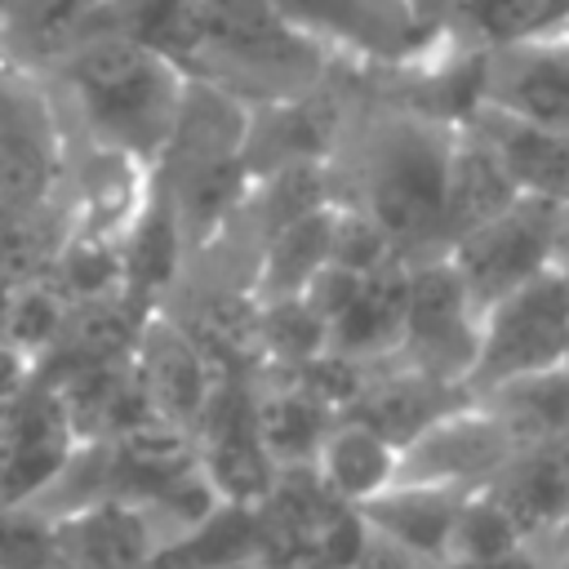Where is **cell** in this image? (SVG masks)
Segmentation results:
<instances>
[{
  "label": "cell",
  "mask_w": 569,
  "mask_h": 569,
  "mask_svg": "<svg viewBox=\"0 0 569 569\" xmlns=\"http://www.w3.org/2000/svg\"><path fill=\"white\" fill-rule=\"evenodd\" d=\"M565 209L569 204H556L542 196H520L493 222L467 231L462 240H453L445 249V258L453 262L462 289L480 316L493 302H502L507 293H516L520 284H529L556 267Z\"/></svg>",
  "instance_id": "5"
},
{
  "label": "cell",
  "mask_w": 569,
  "mask_h": 569,
  "mask_svg": "<svg viewBox=\"0 0 569 569\" xmlns=\"http://www.w3.org/2000/svg\"><path fill=\"white\" fill-rule=\"evenodd\" d=\"M62 329V293L58 289H27L18 293L9 320H4V333H9V356L31 365L49 351V342L58 338Z\"/></svg>",
  "instance_id": "21"
},
{
  "label": "cell",
  "mask_w": 569,
  "mask_h": 569,
  "mask_svg": "<svg viewBox=\"0 0 569 569\" xmlns=\"http://www.w3.org/2000/svg\"><path fill=\"white\" fill-rule=\"evenodd\" d=\"M102 22H111L107 0H9L0 18V62L40 80Z\"/></svg>",
  "instance_id": "14"
},
{
  "label": "cell",
  "mask_w": 569,
  "mask_h": 569,
  "mask_svg": "<svg viewBox=\"0 0 569 569\" xmlns=\"http://www.w3.org/2000/svg\"><path fill=\"white\" fill-rule=\"evenodd\" d=\"M471 493L458 489H431V485H391L373 502L360 507V520L369 533L396 542L400 551L418 556L431 569H449L453 529Z\"/></svg>",
  "instance_id": "15"
},
{
  "label": "cell",
  "mask_w": 569,
  "mask_h": 569,
  "mask_svg": "<svg viewBox=\"0 0 569 569\" xmlns=\"http://www.w3.org/2000/svg\"><path fill=\"white\" fill-rule=\"evenodd\" d=\"M0 569H62L53 516L40 507H0Z\"/></svg>",
  "instance_id": "20"
},
{
  "label": "cell",
  "mask_w": 569,
  "mask_h": 569,
  "mask_svg": "<svg viewBox=\"0 0 569 569\" xmlns=\"http://www.w3.org/2000/svg\"><path fill=\"white\" fill-rule=\"evenodd\" d=\"M107 9H111L116 27L160 44L173 58V49H178V40H182V31L191 22L196 0H107Z\"/></svg>",
  "instance_id": "22"
},
{
  "label": "cell",
  "mask_w": 569,
  "mask_h": 569,
  "mask_svg": "<svg viewBox=\"0 0 569 569\" xmlns=\"http://www.w3.org/2000/svg\"><path fill=\"white\" fill-rule=\"evenodd\" d=\"M400 471V445H391L382 431H373L369 422L342 413L329 422L316 458H311V476L325 485V493L351 511H360L365 502H373L378 493H387L396 485Z\"/></svg>",
  "instance_id": "16"
},
{
  "label": "cell",
  "mask_w": 569,
  "mask_h": 569,
  "mask_svg": "<svg viewBox=\"0 0 569 569\" xmlns=\"http://www.w3.org/2000/svg\"><path fill=\"white\" fill-rule=\"evenodd\" d=\"M462 4H467V0H413V13H418L422 27L445 44V31H449V22L458 18Z\"/></svg>",
  "instance_id": "24"
},
{
  "label": "cell",
  "mask_w": 569,
  "mask_h": 569,
  "mask_svg": "<svg viewBox=\"0 0 569 569\" xmlns=\"http://www.w3.org/2000/svg\"><path fill=\"white\" fill-rule=\"evenodd\" d=\"M480 342V311L471 307L453 262L445 253H427L409 262V307H405V342L391 365H409L418 373L467 387Z\"/></svg>",
  "instance_id": "7"
},
{
  "label": "cell",
  "mask_w": 569,
  "mask_h": 569,
  "mask_svg": "<svg viewBox=\"0 0 569 569\" xmlns=\"http://www.w3.org/2000/svg\"><path fill=\"white\" fill-rule=\"evenodd\" d=\"M485 493L511 516L529 551L551 556L569 529V440L520 445Z\"/></svg>",
  "instance_id": "13"
},
{
  "label": "cell",
  "mask_w": 569,
  "mask_h": 569,
  "mask_svg": "<svg viewBox=\"0 0 569 569\" xmlns=\"http://www.w3.org/2000/svg\"><path fill=\"white\" fill-rule=\"evenodd\" d=\"M173 58L191 80H204L253 111L316 93L338 67V58L284 18L276 0H196Z\"/></svg>",
  "instance_id": "3"
},
{
  "label": "cell",
  "mask_w": 569,
  "mask_h": 569,
  "mask_svg": "<svg viewBox=\"0 0 569 569\" xmlns=\"http://www.w3.org/2000/svg\"><path fill=\"white\" fill-rule=\"evenodd\" d=\"M44 80L62 98L84 147L129 156L147 169L160 164L191 84L178 58L116 22L89 31Z\"/></svg>",
  "instance_id": "2"
},
{
  "label": "cell",
  "mask_w": 569,
  "mask_h": 569,
  "mask_svg": "<svg viewBox=\"0 0 569 569\" xmlns=\"http://www.w3.org/2000/svg\"><path fill=\"white\" fill-rule=\"evenodd\" d=\"M520 200V187L507 178L498 156L471 124H458V147L449 164V200H445V249L467 231L493 222L502 209Z\"/></svg>",
  "instance_id": "18"
},
{
  "label": "cell",
  "mask_w": 569,
  "mask_h": 569,
  "mask_svg": "<svg viewBox=\"0 0 569 569\" xmlns=\"http://www.w3.org/2000/svg\"><path fill=\"white\" fill-rule=\"evenodd\" d=\"M516 436L502 427V418L485 400H467L436 422H427L409 445H400V471L396 485H431V489H458L480 493L498 480V471L516 453Z\"/></svg>",
  "instance_id": "8"
},
{
  "label": "cell",
  "mask_w": 569,
  "mask_h": 569,
  "mask_svg": "<svg viewBox=\"0 0 569 569\" xmlns=\"http://www.w3.org/2000/svg\"><path fill=\"white\" fill-rule=\"evenodd\" d=\"M480 569H556L542 551H516V556H502L493 565H480Z\"/></svg>",
  "instance_id": "26"
},
{
  "label": "cell",
  "mask_w": 569,
  "mask_h": 569,
  "mask_svg": "<svg viewBox=\"0 0 569 569\" xmlns=\"http://www.w3.org/2000/svg\"><path fill=\"white\" fill-rule=\"evenodd\" d=\"M476 107L569 133V40H525L476 53Z\"/></svg>",
  "instance_id": "10"
},
{
  "label": "cell",
  "mask_w": 569,
  "mask_h": 569,
  "mask_svg": "<svg viewBox=\"0 0 569 569\" xmlns=\"http://www.w3.org/2000/svg\"><path fill=\"white\" fill-rule=\"evenodd\" d=\"M62 569H147L164 542H173L169 525L129 498H102L53 516Z\"/></svg>",
  "instance_id": "11"
},
{
  "label": "cell",
  "mask_w": 569,
  "mask_h": 569,
  "mask_svg": "<svg viewBox=\"0 0 569 569\" xmlns=\"http://www.w3.org/2000/svg\"><path fill=\"white\" fill-rule=\"evenodd\" d=\"M333 218H338V200L280 227L258 253H253V267H249V293L258 298V307H271V302H289V298H302L316 276L329 267V249H333Z\"/></svg>",
  "instance_id": "17"
},
{
  "label": "cell",
  "mask_w": 569,
  "mask_h": 569,
  "mask_svg": "<svg viewBox=\"0 0 569 569\" xmlns=\"http://www.w3.org/2000/svg\"><path fill=\"white\" fill-rule=\"evenodd\" d=\"M338 62L413 71L440 53V40L413 13V0H276Z\"/></svg>",
  "instance_id": "6"
},
{
  "label": "cell",
  "mask_w": 569,
  "mask_h": 569,
  "mask_svg": "<svg viewBox=\"0 0 569 569\" xmlns=\"http://www.w3.org/2000/svg\"><path fill=\"white\" fill-rule=\"evenodd\" d=\"M22 387V382H18ZM18 387H0V476L9 467V445H13V405H18Z\"/></svg>",
  "instance_id": "25"
},
{
  "label": "cell",
  "mask_w": 569,
  "mask_h": 569,
  "mask_svg": "<svg viewBox=\"0 0 569 569\" xmlns=\"http://www.w3.org/2000/svg\"><path fill=\"white\" fill-rule=\"evenodd\" d=\"M480 400L502 418V427L516 436V445L569 440V360L547 365L525 378H511Z\"/></svg>",
  "instance_id": "19"
},
{
  "label": "cell",
  "mask_w": 569,
  "mask_h": 569,
  "mask_svg": "<svg viewBox=\"0 0 569 569\" xmlns=\"http://www.w3.org/2000/svg\"><path fill=\"white\" fill-rule=\"evenodd\" d=\"M80 431L58 396L53 382L18 387L13 405V445H9V467L0 476V507H27L40 502L53 480L67 471V462L80 449Z\"/></svg>",
  "instance_id": "12"
},
{
  "label": "cell",
  "mask_w": 569,
  "mask_h": 569,
  "mask_svg": "<svg viewBox=\"0 0 569 569\" xmlns=\"http://www.w3.org/2000/svg\"><path fill=\"white\" fill-rule=\"evenodd\" d=\"M569 360V276L560 267L520 284L480 316L476 365L467 373L471 400L493 387Z\"/></svg>",
  "instance_id": "4"
},
{
  "label": "cell",
  "mask_w": 569,
  "mask_h": 569,
  "mask_svg": "<svg viewBox=\"0 0 569 569\" xmlns=\"http://www.w3.org/2000/svg\"><path fill=\"white\" fill-rule=\"evenodd\" d=\"M453 147L458 120H445L436 111L409 102L356 111L333 156L338 200L365 213L405 262L445 253Z\"/></svg>",
  "instance_id": "1"
},
{
  "label": "cell",
  "mask_w": 569,
  "mask_h": 569,
  "mask_svg": "<svg viewBox=\"0 0 569 569\" xmlns=\"http://www.w3.org/2000/svg\"><path fill=\"white\" fill-rule=\"evenodd\" d=\"M560 40H569V27H565V31H560Z\"/></svg>",
  "instance_id": "27"
},
{
  "label": "cell",
  "mask_w": 569,
  "mask_h": 569,
  "mask_svg": "<svg viewBox=\"0 0 569 569\" xmlns=\"http://www.w3.org/2000/svg\"><path fill=\"white\" fill-rule=\"evenodd\" d=\"M360 525H365V520H360ZM347 569H431V565H422L418 556H409V551H400L396 542H387V538H378V533L365 529V538H360L356 556L347 560Z\"/></svg>",
  "instance_id": "23"
},
{
  "label": "cell",
  "mask_w": 569,
  "mask_h": 569,
  "mask_svg": "<svg viewBox=\"0 0 569 569\" xmlns=\"http://www.w3.org/2000/svg\"><path fill=\"white\" fill-rule=\"evenodd\" d=\"M133 373L147 391V405L160 422L196 436L222 378H236V373H222L209 351L196 342V333L164 307H156L142 329H138V342H133Z\"/></svg>",
  "instance_id": "9"
}]
</instances>
